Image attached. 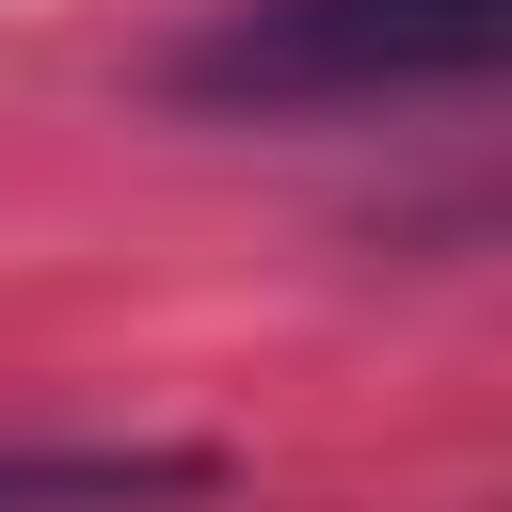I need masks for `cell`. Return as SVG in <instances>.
I'll use <instances>...</instances> for the list:
<instances>
[{
    "mask_svg": "<svg viewBox=\"0 0 512 512\" xmlns=\"http://www.w3.org/2000/svg\"><path fill=\"white\" fill-rule=\"evenodd\" d=\"M208 448H0V512H192Z\"/></svg>",
    "mask_w": 512,
    "mask_h": 512,
    "instance_id": "cell-2",
    "label": "cell"
},
{
    "mask_svg": "<svg viewBox=\"0 0 512 512\" xmlns=\"http://www.w3.org/2000/svg\"><path fill=\"white\" fill-rule=\"evenodd\" d=\"M512 64V0H240L224 32L176 48V96L208 112H368V96H448Z\"/></svg>",
    "mask_w": 512,
    "mask_h": 512,
    "instance_id": "cell-1",
    "label": "cell"
}]
</instances>
